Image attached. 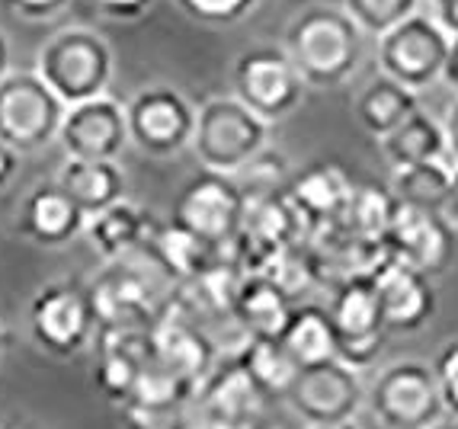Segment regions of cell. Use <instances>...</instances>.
I'll return each instance as SVG.
<instances>
[{"label": "cell", "mask_w": 458, "mask_h": 429, "mask_svg": "<svg viewBox=\"0 0 458 429\" xmlns=\"http://www.w3.org/2000/svg\"><path fill=\"white\" fill-rule=\"evenodd\" d=\"M283 48L305 87L334 90L360 68L362 32L344 7L311 4L289 20Z\"/></svg>", "instance_id": "6da1fadb"}, {"label": "cell", "mask_w": 458, "mask_h": 429, "mask_svg": "<svg viewBox=\"0 0 458 429\" xmlns=\"http://www.w3.org/2000/svg\"><path fill=\"white\" fill-rule=\"evenodd\" d=\"M36 74L68 109L81 106L106 97L113 80V48L93 29L71 26L42 42L36 55Z\"/></svg>", "instance_id": "7a4b0ae2"}, {"label": "cell", "mask_w": 458, "mask_h": 429, "mask_svg": "<svg viewBox=\"0 0 458 429\" xmlns=\"http://www.w3.org/2000/svg\"><path fill=\"white\" fill-rule=\"evenodd\" d=\"M267 141L269 125L234 97H215L199 106L192 154L202 170L237 177L257 154L267 151Z\"/></svg>", "instance_id": "3957f363"}, {"label": "cell", "mask_w": 458, "mask_h": 429, "mask_svg": "<svg viewBox=\"0 0 458 429\" xmlns=\"http://www.w3.org/2000/svg\"><path fill=\"white\" fill-rule=\"evenodd\" d=\"M247 218V192L241 189L234 177L199 170L180 186L174 199L170 222L176 228L190 231L202 244L222 250L231 240H237Z\"/></svg>", "instance_id": "277c9868"}, {"label": "cell", "mask_w": 458, "mask_h": 429, "mask_svg": "<svg viewBox=\"0 0 458 429\" xmlns=\"http://www.w3.org/2000/svg\"><path fill=\"white\" fill-rule=\"evenodd\" d=\"M30 333L42 353L55 359H74L99 333L87 285L74 279L48 282L30 301Z\"/></svg>", "instance_id": "5b68a950"}, {"label": "cell", "mask_w": 458, "mask_h": 429, "mask_svg": "<svg viewBox=\"0 0 458 429\" xmlns=\"http://www.w3.org/2000/svg\"><path fill=\"white\" fill-rule=\"evenodd\" d=\"M231 84L234 100L244 103L267 125L289 119L308 90L283 46H257L241 52L231 71Z\"/></svg>", "instance_id": "8992f818"}, {"label": "cell", "mask_w": 458, "mask_h": 429, "mask_svg": "<svg viewBox=\"0 0 458 429\" xmlns=\"http://www.w3.org/2000/svg\"><path fill=\"white\" fill-rule=\"evenodd\" d=\"M64 106L36 71H20L0 80V141L16 154H32L58 141Z\"/></svg>", "instance_id": "52a82bcc"}, {"label": "cell", "mask_w": 458, "mask_h": 429, "mask_svg": "<svg viewBox=\"0 0 458 429\" xmlns=\"http://www.w3.org/2000/svg\"><path fill=\"white\" fill-rule=\"evenodd\" d=\"M369 410L385 429H429L445 416L436 375L427 362H394L375 375Z\"/></svg>", "instance_id": "ba28073f"}, {"label": "cell", "mask_w": 458, "mask_h": 429, "mask_svg": "<svg viewBox=\"0 0 458 429\" xmlns=\"http://www.w3.org/2000/svg\"><path fill=\"white\" fill-rule=\"evenodd\" d=\"M449 46V32L429 13H417L397 29H391L388 36L378 38L375 55H378V68H382L385 77L397 80L407 90L420 93L433 87L436 80H443Z\"/></svg>", "instance_id": "9c48e42d"}, {"label": "cell", "mask_w": 458, "mask_h": 429, "mask_svg": "<svg viewBox=\"0 0 458 429\" xmlns=\"http://www.w3.org/2000/svg\"><path fill=\"white\" fill-rule=\"evenodd\" d=\"M199 109L167 84H151L125 103L129 145L148 157H174L196 139Z\"/></svg>", "instance_id": "30bf717a"}, {"label": "cell", "mask_w": 458, "mask_h": 429, "mask_svg": "<svg viewBox=\"0 0 458 429\" xmlns=\"http://www.w3.org/2000/svg\"><path fill=\"white\" fill-rule=\"evenodd\" d=\"M99 330H154L170 295L164 299L154 279L129 260L106 263V269L87 285Z\"/></svg>", "instance_id": "8fae6325"}, {"label": "cell", "mask_w": 458, "mask_h": 429, "mask_svg": "<svg viewBox=\"0 0 458 429\" xmlns=\"http://www.w3.org/2000/svg\"><path fill=\"white\" fill-rule=\"evenodd\" d=\"M330 321L336 330V356L340 362L352 366L356 372L372 366L378 359L388 337L385 327L378 291L372 276H352L346 282L334 285L327 301Z\"/></svg>", "instance_id": "7c38bea8"}, {"label": "cell", "mask_w": 458, "mask_h": 429, "mask_svg": "<svg viewBox=\"0 0 458 429\" xmlns=\"http://www.w3.org/2000/svg\"><path fill=\"white\" fill-rule=\"evenodd\" d=\"M285 404L308 426H334V423L356 420L360 407L366 404V388L356 368L334 359L324 366L301 368Z\"/></svg>", "instance_id": "4fadbf2b"}, {"label": "cell", "mask_w": 458, "mask_h": 429, "mask_svg": "<svg viewBox=\"0 0 458 429\" xmlns=\"http://www.w3.org/2000/svg\"><path fill=\"white\" fill-rule=\"evenodd\" d=\"M199 423L202 429H263L269 398L257 388L234 353L218 359L212 375L199 384Z\"/></svg>", "instance_id": "5bb4252c"}, {"label": "cell", "mask_w": 458, "mask_h": 429, "mask_svg": "<svg viewBox=\"0 0 458 429\" xmlns=\"http://www.w3.org/2000/svg\"><path fill=\"white\" fill-rule=\"evenodd\" d=\"M391 260H401L429 279L449 273L458 257L455 228L443 212H423V208L397 206L394 222L382 240Z\"/></svg>", "instance_id": "9a60e30c"}, {"label": "cell", "mask_w": 458, "mask_h": 429, "mask_svg": "<svg viewBox=\"0 0 458 429\" xmlns=\"http://www.w3.org/2000/svg\"><path fill=\"white\" fill-rule=\"evenodd\" d=\"M58 145L68 161H113L129 147L125 106L113 97H97L90 103L71 106L64 113Z\"/></svg>", "instance_id": "2e32d148"}, {"label": "cell", "mask_w": 458, "mask_h": 429, "mask_svg": "<svg viewBox=\"0 0 458 429\" xmlns=\"http://www.w3.org/2000/svg\"><path fill=\"white\" fill-rule=\"evenodd\" d=\"M151 337H154V356L167 368H174L180 378L196 384V388L218 366V346H215L212 333L174 295H170V305L164 307L161 321L154 324Z\"/></svg>", "instance_id": "e0dca14e"}, {"label": "cell", "mask_w": 458, "mask_h": 429, "mask_svg": "<svg viewBox=\"0 0 458 429\" xmlns=\"http://www.w3.org/2000/svg\"><path fill=\"white\" fill-rule=\"evenodd\" d=\"M375 291L388 333H417L436 315V285L429 276L417 273L413 266L401 260L385 257L372 273Z\"/></svg>", "instance_id": "ac0fdd59"}, {"label": "cell", "mask_w": 458, "mask_h": 429, "mask_svg": "<svg viewBox=\"0 0 458 429\" xmlns=\"http://www.w3.org/2000/svg\"><path fill=\"white\" fill-rule=\"evenodd\" d=\"M151 359H154L151 330H99L97 366H93L97 391L109 404L123 407Z\"/></svg>", "instance_id": "d6986e66"}, {"label": "cell", "mask_w": 458, "mask_h": 429, "mask_svg": "<svg viewBox=\"0 0 458 429\" xmlns=\"http://www.w3.org/2000/svg\"><path fill=\"white\" fill-rule=\"evenodd\" d=\"M13 228L30 244L58 250V247L71 244L77 234H84L87 214L74 206V199L58 183H38L20 202Z\"/></svg>", "instance_id": "ffe728a7"}, {"label": "cell", "mask_w": 458, "mask_h": 429, "mask_svg": "<svg viewBox=\"0 0 458 429\" xmlns=\"http://www.w3.org/2000/svg\"><path fill=\"white\" fill-rule=\"evenodd\" d=\"M350 196H352L350 177H346L336 164H324V161L311 164V167H305L301 173H295V177L289 180V186H285V199H289L292 206H295V212L305 218L311 234L340 222V214H344Z\"/></svg>", "instance_id": "44dd1931"}, {"label": "cell", "mask_w": 458, "mask_h": 429, "mask_svg": "<svg viewBox=\"0 0 458 429\" xmlns=\"http://www.w3.org/2000/svg\"><path fill=\"white\" fill-rule=\"evenodd\" d=\"M157 218L148 208L135 206V202H119V206L106 208V212L93 214L87 222L84 234L90 240L93 250L106 263L129 260L135 250H145L148 240L157 231Z\"/></svg>", "instance_id": "7402d4cb"}, {"label": "cell", "mask_w": 458, "mask_h": 429, "mask_svg": "<svg viewBox=\"0 0 458 429\" xmlns=\"http://www.w3.org/2000/svg\"><path fill=\"white\" fill-rule=\"evenodd\" d=\"M295 305L298 301L283 285H276L263 273H247L234 295L231 317L244 327L247 337H279L283 327L289 324Z\"/></svg>", "instance_id": "603a6c76"}, {"label": "cell", "mask_w": 458, "mask_h": 429, "mask_svg": "<svg viewBox=\"0 0 458 429\" xmlns=\"http://www.w3.org/2000/svg\"><path fill=\"white\" fill-rule=\"evenodd\" d=\"M279 346H283L289 359L298 368H314L324 362L340 359L336 356V330L330 321V311L314 301H298L292 311L289 324L279 333Z\"/></svg>", "instance_id": "cb8c5ba5"}, {"label": "cell", "mask_w": 458, "mask_h": 429, "mask_svg": "<svg viewBox=\"0 0 458 429\" xmlns=\"http://www.w3.org/2000/svg\"><path fill=\"white\" fill-rule=\"evenodd\" d=\"M55 183L74 199V206L87 214V222L93 214L125 202V173L113 161H68L58 170Z\"/></svg>", "instance_id": "d4e9b609"}, {"label": "cell", "mask_w": 458, "mask_h": 429, "mask_svg": "<svg viewBox=\"0 0 458 429\" xmlns=\"http://www.w3.org/2000/svg\"><path fill=\"white\" fill-rule=\"evenodd\" d=\"M196 384L180 378L174 368H167L154 356L138 378V384L131 388L123 410L129 420H164V416H174L186 400L196 398Z\"/></svg>", "instance_id": "484cf974"}, {"label": "cell", "mask_w": 458, "mask_h": 429, "mask_svg": "<svg viewBox=\"0 0 458 429\" xmlns=\"http://www.w3.org/2000/svg\"><path fill=\"white\" fill-rule=\"evenodd\" d=\"M145 253H148V260L176 285H186V282H192V279H199L215 260H218V250H215V247L202 244L199 238H192L190 231L176 228L174 222L157 224L154 238L148 240Z\"/></svg>", "instance_id": "4316f807"}, {"label": "cell", "mask_w": 458, "mask_h": 429, "mask_svg": "<svg viewBox=\"0 0 458 429\" xmlns=\"http://www.w3.org/2000/svg\"><path fill=\"white\" fill-rule=\"evenodd\" d=\"M352 109H356V119H360L362 129L382 141L397 125H404L411 115L420 113V100H417L413 90L401 87L391 77L378 74L375 80H369V87H362Z\"/></svg>", "instance_id": "83f0119b"}, {"label": "cell", "mask_w": 458, "mask_h": 429, "mask_svg": "<svg viewBox=\"0 0 458 429\" xmlns=\"http://www.w3.org/2000/svg\"><path fill=\"white\" fill-rule=\"evenodd\" d=\"M382 154L394 170L413 167V164L449 161V141H445V125L429 113L411 115L404 125H397L391 135L382 139Z\"/></svg>", "instance_id": "f1b7e54d"}, {"label": "cell", "mask_w": 458, "mask_h": 429, "mask_svg": "<svg viewBox=\"0 0 458 429\" xmlns=\"http://www.w3.org/2000/svg\"><path fill=\"white\" fill-rule=\"evenodd\" d=\"M394 212L397 199L391 196V189L375 183L352 186V196L346 202L336 228L346 231L350 238L362 240V244H382L391 222H394Z\"/></svg>", "instance_id": "f546056e"}, {"label": "cell", "mask_w": 458, "mask_h": 429, "mask_svg": "<svg viewBox=\"0 0 458 429\" xmlns=\"http://www.w3.org/2000/svg\"><path fill=\"white\" fill-rule=\"evenodd\" d=\"M234 356L241 359V366L247 368V375L257 382V388H260L269 400L289 398L292 384H295L298 372H301V368L289 359V353L279 346L276 337H247L244 346H241Z\"/></svg>", "instance_id": "4dcf8cb0"}, {"label": "cell", "mask_w": 458, "mask_h": 429, "mask_svg": "<svg viewBox=\"0 0 458 429\" xmlns=\"http://www.w3.org/2000/svg\"><path fill=\"white\" fill-rule=\"evenodd\" d=\"M452 183V164L433 161V164H413V167L394 170L391 177V196L397 206L423 208V212H443L445 196Z\"/></svg>", "instance_id": "1f68e13d"}, {"label": "cell", "mask_w": 458, "mask_h": 429, "mask_svg": "<svg viewBox=\"0 0 458 429\" xmlns=\"http://www.w3.org/2000/svg\"><path fill=\"white\" fill-rule=\"evenodd\" d=\"M344 10L360 26L362 36H372L375 42L407 23L420 13V0H344Z\"/></svg>", "instance_id": "d6a6232c"}, {"label": "cell", "mask_w": 458, "mask_h": 429, "mask_svg": "<svg viewBox=\"0 0 458 429\" xmlns=\"http://www.w3.org/2000/svg\"><path fill=\"white\" fill-rule=\"evenodd\" d=\"M234 180L241 183V189H244L247 196H273V192H285V186H289V180H292L289 161H285V154L263 151V154H257Z\"/></svg>", "instance_id": "836d02e7"}, {"label": "cell", "mask_w": 458, "mask_h": 429, "mask_svg": "<svg viewBox=\"0 0 458 429\" xmlns=\"http://www.w3.org/2000/svg\"><path fill=\"white\" fill-rule=\"evenodd\" d=\"M190 20L206 26H234L250 13L260 0H174Z\"/></svg>", "instance_id": "e575fe53"}, {"label": "cell", "mask_w": 458, "mask_h": 429, "mask_svg": "<svg viewBox=\"0 0 458 429\" xmlns=\"http://www.w3.org/2000/svg\"><path fill=\"white\" fill-rule=\"evenodd\" d=\"M433 375H436V388H439V398H443L445 416L458 420V337L445 340L439 346V353L433 359Z\"/></svg>", "instance_id": "d590c367"}, {"label": "cell", "mask_w": 458, "mask_h": 429, "mask_svg": "<svg viewBox=\"0 0 458 429\" xmlns=\"http://www.w3.org/2000/svg\"><path fill=\"white\" fill-rule=\"evenodd\" d=\"M0 4H4L13 16H23V20H32V23H42V20L62 16L74 0H0Z\"/></svg>", "instance_id": "8d00e7d4"}, {"label": "cell", "mask_w": 458, "mask_h": 429, "mask_svg": "<svg viewBox=\"0 0 458 429\" xmlns=\"http://www.w3.org/2000/svg\"><path fill=\"white\" fill-rule=\"evenodd\" d=\"M84 4L97 10L99 16H106V20H119V23L141 20V16L154 7V0H84Z\"/></svg>", "instance_id": "74e56055"}, {"label": "cell", "mask_w": 458, "mask_h": 429, "mask_svg": "<svg viewBox=\"0 0 458 429\" xmlns=\"http://www.w3.org/2000/svg\"><path fill=\"white\" fill-rule=\"evenodd\" d=\"M429 16L443 26L452 38L458 36V0H429Z\"/></svg>", "instance_id": "f35d334b"}, {"label": "cell", "mask_w": 458, "mask_h": 429, "mask_svg": "<svg viewBox=\"0 0 458 429\" xmlns=\"http://www.w3.org/2000/svg\"><path fill=\"white\" fill-rule=\"evenodd\" d=\"M20 157H23V154H16L7 141H0V192L10 189V183H13L16 173H20Z\"/></svg>", "instance_id": "ab89813d"}, {"label": "cell", "mask_w": 458, "mask_h": 429, "mask_svg": "<svg viewBox=\"0 0 458 429\" xmlns=\"http://www.w3.org/2000/svg\"><path fill=\"white\" fill-rule=\"evenodd\" d=\"M443 125H445V141H449V161H452V167H458V100L452 103Z\"/></svg>", "instance_id": "60d3db41"}, {"label": "cell", "mask_w": 458, "mask_h": 429, "mask_svg": "<svg viewBox=\"0 0 458 429\" xmlns=\"http://www.w3.org/2000/svg\"><path fill=\"white\" fill-rule=\"evenodd\" d=\"M443 84L458 97V36L452 38L449 46V58H445V68H443Z\"/></svg>", "instance_id": "b9f144b4"}, {"label": "cell", "mask_w": 458, "mask_h": 429, "mask_svg": "<svg viewBox=\"0 0 458 429\" xmlns=\"http://www.w3.org/2000/svg\"><path fill=\"white\" fill-rule=\"evenodd\" d=\"M443 214L449 218L452 228H458V167H452V183H449V196H445Z\"/></svg>", "instance_id": "7bdbcfd3"}, {"label": "cell", "mask_w": 458, "mask_h": 429, "mask_svg": "<svg viewBox=\"0 0 458 429\" xmlns=\"http://www.w3.org/2000/svg\"><path fill=\"white\" fill-rule=\"evenodd\" d=\"M129 429H192V426L183 420H176V416H164V420H129Z\"/></svg>", "instance_id": "ee69618b"}, {"label": "cell", "mask_w": 458, "mask_h": 429, "mask_svg": "<svg viewBox=\"0 0 458 429\" xmlns=\"http://www.w3.org/2000/svg\"><path fill=\"white\" fill-rule=\"evenodd\" d=\"M10 74V46L7 38H4V32H0V80Z\"/></svg>", "instance_id": "f6af8a7d"}, {"label": "cell", "mask_w": 458, "mask_h": 429, "mask_svg": "<svg viewBox=\"0 0 458 429\" xmlns=\"http://www.w3.org/2000/svg\"><path fill=\"white\" fill-rule=\"evenodd\" d=\"M308 429H362V426H356V420H346V423H334V426H308Z\"/></svg>", "instance_id": "bcb514c9"}, {"label": "cell", "mask_w": 458, "mask_h": 429, "mask_svg": "<svg viewBox=\"0 0 458 429\" xmlns=\"http://www.w3.org/2000/svg\"><path fill=\"white\" fill-rule=\"evenodd\" d=\"M429 429H458V420H439L436 426H429Z\"/></svg>", "instance_id": "7dc6e473"}, {"label": "cell", "mask_w": 458, "mask_h": 429, "mask_svg": "<svg viewBox=\"0 0 458 429\" xmlns=\"http://www.w3.org/2000/svg\"><path fill=\"white\" fill-rule=\"evenodd\" d=\"M0 356H4V333H0Z\"/></svg>", "instance_id": "c3c4849f"}, {"label": "cell", "mask_w": 458, "mask_h": 429, "mask_svg": "<svg viewBox=\"0 0 458 429\" xmlns=\"http://www.w3.org/2000/svg\"><path fill=\"white\" fill-rule=\"evenodd\" d=\"M0 429H10V426H0Z\"/></svg>", "instance_id": "681fc988"}]
</instances>
